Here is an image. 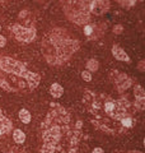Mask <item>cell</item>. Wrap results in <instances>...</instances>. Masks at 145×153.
I'll return each mask as SVG.
<instances>
[{
	"label": "cell",
	"instance_id": "1",
	"mask_svg": "<svg viewBox=\"0 0 145 153\" xmlns=\"http://www.w3.org/2000/svg\"><path fill=\"white\" fill-rule=\"evenodd\" d=\"M83 102L94 117L93 124L101 130L108 134H120L134 128V108L126 98L115 100L107 94H97L87 89Z\"/></svg>",
	"mask_w": 145,
	"mask_h": 153
},
{
	"label": "cell",
	"instance_id": "2",
	"mask_svg": "<svg viewBox=\"0 0 145 153\" xmlns=\"http://www.w3.org/2000/svg\"><path fill=\"white\" fill-rule=\"evenodd\" d=\"M71 116L64 107L55 105L42 123V153H71L81 138V123L71 128Z\"/></svg>",
	"mask_w": 145,
	"mask_h": 153
},
{
	"label": "cell",
	"instance_id": "3",
	"mask_svg": "<svg viewBox=\"0 0 145 153\" xmlns=\"http://www.w3.org/2000/svg\"><path fill=\"white\" fill-rule=\"evenodd\" d=\"M79 49V42L69 37L67 32L55 28L42 40V52L51 65H61Z\"/></svg>",
	"mask_w": 145,
	"mask_h": 153
},
{
	"label": "cell",
	"instance_id": "4",
	"mask_svg": "<svg viewBox=\"0 0 145 153\" xmlns=\"http://www.w3.org/2000/svg\"><path fill=\"white\" fill-rule=\"evenodd\" d=\"M64 13L71 22L79 26H85L90 19L92 0H60Z\"/></svg>",
	"mask_w": 145,
	"mask_h": 153
},
{
	"label": "cell",
	"instance_id": "5",
	"mask_svg": "<svg viewBox=\"0 0 145 153\" xmlns=\"http://www.w3.org/2000/svg\"><path fill=\"white\" fill-rule=\"evenodd\" d=\"M0 69L3 71H5V73L14 74L18 76H22L24 71L27 70L23 63H21L18 60H14L12 57H8V56L0 57Z\"/></svg>",
	"mask_w": 145,
	"mask_h": 153
},
{
	"label": "cell",
	"instance_id": "6",
	"mask_svg": "<svg viewBox=\"0 0 145 153\" xmlns=\"http://www.w3.org/2000/svg\"><path fill=\"white\" fill-rule=\"evenodd\" d=\"M12 32L16 35V38L22 42H31L36 37V30L35 27H26L21 25H14L10 27Z\"/></svg>",
	"mask_w": 145,
	"mask_h": 153
},
{
	"label": "cell",
	"instance_id": "7",
	"mask_svg": "<svg viewBox=\"0 0 145 153\" xmlns=\"http://www.w3.org/2000/svg\"><path fill=\"white\" fill-rule=\"evenodd\" d=\"M89 9L90 13H93L94 16H103L109 9V1L108 0H92Z\"/></svg>",
	"mask_w": 145,
	"mask_h": 153
},
{
	"label": "cell",
	"instance_id": "8",
	"mask_svg": "<svg viewBox=\"0 0 145 153\" xmlns=\"http://www.w3.org/2000/svg\"><path fill=\"white\" fill-rule=\"evenodd\" d=\"M116 75H117V78L113 79V82L116 83V85H117V91H118V92H122V91L127 89L130 85L132 84L131 79H130L126 74H120V73L116 71Z\"/></svg>",
	"mask_w": 145,
	"mask_h": 153
},
{
	"label": "cell",
	"instance_id": "9",
	"mask_svg": "<svg viewBox=\"0 0 145 153\" xmlns=\"http://www.w3.org/2000/svg\"><path fill=\"white\" fill-rule=\"evenodd\" d=\"M21 78H23L24 80H26L28 87H30L31 89H35L38 85V83H40V75L36 74V73H32V71H28V70L24 71Z\"/></svg>",
	"mask_w": 145,
	"mask_h": 153
},
{
	"label": "cell",
	"instance_id": "10",
	"mask_svg": "<svg viewBox=\"0 0 145 153\" xmlns=\"http://www.w3.org/2000/svg\"><path fill=\"white\" fill-rule=\"evenodd\" d=\"M12 123L9 120L8 117H5L3 115V116H0V135H3V134H7L12 130Z\"/></svg>",
	"mask_w": 145,
	"mask_h": 153
},
{
	"label": "cell",
	"instance_id": "11",
	"mask_svg": "<svg viewBox=\"0 0 145 153\" xmlns=\"http://www.w3.org/2000/svg\"><path fill=\"white\" fill-rule=\"evenodd\" d=\"M112 54H113V56H115L117 60H121V61H130V57L127 56V54H126V52H125L122 49H121L120 46H117V45H113V47H112Z\"/></svg>",
	"mask_w": 145,
	"mask_h": 153
},
{
	"label": "cell",
	"instance_id": "12",
	"mask_svg": "<svg viewBox=\"0 0 145 153\" xmlns=\"http://www.w3.org/2000/svg\"><path fill=\"white\" fill-rule=\"evenodd\" d=\"M50 93L52 97H55V98H60L62 93H64V88L61 87V85L59 83H54L50 87Z\"/></svg>",
	"mask_w": 145,
	"mask_h": 153
},
{
	"label": "cell",
	"instance_id": "13",
	"mask_svg": "<svg viewBox=\"0 0 145 153\" xmlns=\"http://www.w3.org/2000/svg\"><path fill=\"white\" fill-rule=\"evenodd\" d=\"M13 139L18 144H22L26 140V134H24L21 129H14L13 130Z\"/></svg>",
	"mask_w": 145,
	"mask_h": 153
},
{
	"label": "cell",
	"instance_id": "14",
	"mask_svg": "<svg viewBox=\"0 0 145 153\" xmlns=\"http://www.w3.org/2000/svg\"><path fill=\"white\" fill-rule=\"evenodd\" d=\"M19 119H21V121L24 124H30L31 123V114L28 112L26 108H22L21 111H19Z\"/></svg>",
	"mask_w": 145,
	"mask_h": 153
},
{
	"label": "cell",
	"instance_id": "15",
	"mask_svg": "<svg viewBox=\"0 0 145 153\" xmlns=\"http://www.w3.org/2000/svg\"><path fill=\"white\" fill-rule=\"evenodd\" d=\"M134 94H135V100H144L145 98V93L141 85L136 84L134 87Z\"/></svg>",
	"mask_w": 145,
	"mask_h": 153
},
{
	"label": "cell",
	"instance_id": "16",
	"mask_svg": "<svg viewBox=\"0 0 145 153\" xmlns=\"http://www.w3.org/2000/svg\"><path fill=\"white\" fill-rule=\"evenodd\" d=\"M87 68H88V70H90V71H95L98 69V61L94 60V59H90L88 63H87Z\"/></svg>",
	"mask_w": 145,
	"mask_h": 153
},
{
	"label": "cell",
	"instance_id": "17",
	"mask_svg": "<svg viewBox=\"0 0 145 153\" xmlns=\"http://www.w3.org/2000/svg\"><path fill=\"white\" fill-rule=\"evenodd\" d=\"M116 1H118L122 7H127V8H130V7H132L134 4L136 3V0H116Z\"/></svg>",
	"mask_w": 145,
	"mask_h": 153
},
{
	"label": "cell",
	"instance_id": "18",
	"mask_svg": "<svg viewBox=\"0 0 145 153\" xmlns=\"http://www.w3.org/2000/svg\"><path fill=\"white\" fill-rule=\"evenodd\" d=\"M81 78H83L85 82H90V80H92V75H90L89 71L85 70V71H83V73H81Z\"/></svg>",
	"mask_w": 145,
	"mask_h": 153
},
{
	"label": "cell",
	"instance_id": "19",
	"mask_svg": "<svg viewBox=\"0 0 145 153\" xmlns=\"http://www.w3.org/2000/svg\"><path fill=\"white\" fill-rule=\"evenodd\" d=\"M7 45V38L4 36H0V47H4Z\"/></svg>",
	"mask_w": 145,
	"mask_h": 153
},
{
	"label": "cell",
	"instance_id": "20",
	"mask_svg": "<svg viewBox=\"0 0 145 153\" xmlns=\"http://www.w3.org/2000/svg\"><path fill=\"white\" fill-rule=\"evenodd\" d=\"M121 31H122V27H121L120 25L116 26V27L113 28V32H115V33H121Z\"/></svg>",
	"mask_w": 145,
	"mask_h": 153
},
{
	"label": "cell",
	"instance_id": "21",
	"mask_svg": "<svg viewBox=\"0 0 145 153\" xmlns=\"http://www.w3.org/2000/svg\"><path fill=\"white\" fill-rule=\"evenodd\" d=\"M92 153H104V152H103V149H102V148L97 147V148H94V149H93V152H92Z\"/></svg>",
	"mask_w": 145,
	"mask_h": 153
},
{
	"label": "cell",
	"instance_id": "22",
	"mask_svg": "<svg viewBox=\"0 0 145 153\" xmlns=\"http://www.w3.org/2000/svg\"><path fill=\"white\" fill-rule=\"evenodd\" d=\"M0 116H3V112H1V110H0Z\"/></svg>",
	"mask_w": 145,
	"mask_h": 153
},
{
	"label": "cell",
	"instance_id": "23",
	"mask_svg": "<svg viewBox=\"0 0 145 153\" xmlns=\"http://www.w3.org/2000/svg\"><path fill=\"white\" fill-rule=\"evenodd\" d=\"M0 1H4V0H0Z\"/></svg>",
	"mask_w": 145,
	"mask_h": 153
},
{
	"label": "cell",
	"instance_id": "24",
	"mask_svg": "<svg viewBox=\"0 0 145 153\" xmlns=\"http://www.w3.org/2000/svg\"><path fill=\"white\" fill-rule=\"evenodd\" d=\"M0 30H1V27H0Z\"/></svg>",
	"mask_w": 145,
	"mask_h": 153
}]
</instances>
